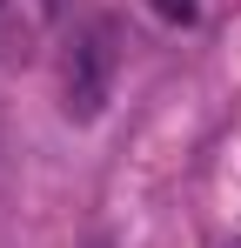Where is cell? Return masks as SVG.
<instances>
[{
  "instance_id": "3957f363",
  "label": "cell",
  "mask_w": 241,
  "mask_h": 248,
  "mask_svg": "<svg viewBox=\"0 0 241 248\" xmlns=\"http://www.w3.org/2000/svg\"><path fill=\"white\" fill-rule=\"evenodd\" d=\"M235 248H241V242H235Z\"/></svg>"
},
{
  "instance_id": "6da1fadb",
  "label": "cell",
  "mask_w": 241,
  "mask_h": 248,
  "mask_svg": "<svg viewBox=\"0 0 241 248\" xmlns=\"http://www.w3.org/2000/svg\"><path fill=\"white\" fill-rule=\"evenodd\" d=\"M107 81H114V27L94 20L67 41V74H60V94H67V114L74 121H94L107 108Z\"/></svg>"
},
{
  "instance_id": "7a4b0ae2",
  "label": "cell",
  "mask_w": 241,
  "mask_h": 248,
  "mask_svg": "<svg viewBox=\"0 0 241 248\" xmlns=\"http://www.w3.org/2000/svg\"><path fill=\"white\" fill-rule=\"evenodd\" d=\"M148 7H154L161 20H174V27H188V20H195V0H148Z\"/></svg>"
}]
</instances>
